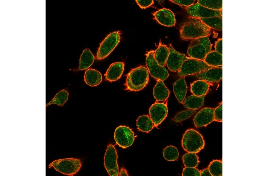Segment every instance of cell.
Segmentation results:
<instances>
[{
  "mask_svg": "<svg viewBox=\"0 0 268 176\" xmlns=\"http://www.w3.org/2000/svg\"><path fill=\"white\" fill-rule=\"evenodd\" d=\"M180 32L181 39L188 41L208 36L211 30L200 19L189 17L181 26Z\"/></svg>",
  "mask_w": 268,
  "mask_h": 176,
  "instance_id": "obj_1",
  "label": "cell"
},
{
  "mask_svg": "<svg viewBox=\"0 0 268 176\" xmlns=\"http://www.w3.org/2000/svg\"><path fill=\"white\" fill-rule=\"evenodd\" d=\"M149 81L148 70L145 66L133 69L127 75L125 90L138 91L143 89Z\"/></svg>",
  "mask_w": 268,
  "mask_h": 176,
  "instance_id": "obj_2",
  "label": "cell"
},
{
  "mask_svg": "<svg viewBox=\"0 0 268 176\" xmlns=\"http://www.w3.org/2000/svg\"><path fill=\"white\" fill-rule=\"evenodd\" d=\"M181 145L183 149L188 152L197 153L204 148L205 142L203 136L198 132L190 129L184 134Z\"/></svg>",
  "mask_w": 268,
  "mask_h": 176,
  "instance_id": "obj_3",
  "label": "cell"
},
{
  "mask_svg": "<svg viewBox=\"0 0 268 176\" xmlns=\"http://www.w3.org/2000/svg\"><path fill=\"white\" fill-rule=\"evenodd\" d=\"M211 49V45L208 36L191 40L188 47L187 53L189 57L203 60Z\"/></svg>",
  "mask_w": 268,
  "mask_h": 176,
  "instance_id": "obj_4",
  "label": "cell"
},
{
  "mask_svg": "<svg viewBox=\"0 0 268 176\" xmlns=\"http://www.w3.org/2000/svg\"><path fill=\"white\" fill-rule=\"evenodd\" d=\"M82 163L80 159L68 158L55 160L49 165L59 172L70 176L73 175L80 169Z\"/></svg>",
  "mask_w": 268,
  "mask_h": 176,
  "instance_id": "obj_5",
  "label": "cell"
},
{
  "mask_svg": "<svg viewBox=\"0 0 268 176\" xmlns=\"http://www.w3.org/2000/svg\"><path fill=\"white\" fill-rule=\"evenodd\" d=\"M121 33L114 31L109 34L100 43L96 54V59H104L114 50L120 41Z\"/></svg>",
  "mask_w": 268,
  "mask_h": 176,
  "instance_id": "obj_6",
  "label": "cell"
},
{
  "mask_svg": "<svg viewBox=\"0 0 268 176\" xmlns=\"http://www.w3.org/2000/svg\"><path fill=\"white\" fill-rule=\"evenodd\" d=\"M203 60H199L189 57L183 62L178 71V74L180 77L197 74L210 68Z\"/></svg>",
  "mask_w": 268,
  "mask_h": 176,
  "instance_id": "obj_7",
  "label": "cell"
},
{
  "mask_svg": "<svg viewBox=\"0 0 268 176\" xmlns=\"http://www.w3.org/2000/svg\"><path fill=\"white\" fill-rule=\"evenodd\" d=\"M154 51L151 50L146 54V63L149 73L152 77L157 80L163 81L169 76L168 72L164 66L160 65L154 56Z\"/></svg>",
  "mask_w": 268,
  "mask_h": 176,
  "instance_id": "obj_8",
  "label": "cell"
},
{
  "mask_svg": "<svg viewBox=\"0 0 268 176\" xmlns=\"http://www.w3.org/2000/svg\"><path fill=\"white\" fill-rule=\"evenodd\" d=\"M135 137L133 130L124 125L117 127L114 135L116 143L123 148H126L131 146L134 142Z\"/></svg>",
  "mask_w": 268,
  "mask_h": 176,
  "instance_id": "obj_9",
  "label": "cell"
},
{
  "mask_svg": "<svg viewBox=\"0 0 268 176\" xmlns=\"http://www.w3.org/2000/svg\"><path fill=\"white\" fill-rule=\"evenodd\" d=\"M117 159V153L115 147L113 145L110 144L107 147L105 155L104 164L110 176L119 175Z\"/></svg>",
  "mask_w": 268,
  "mask_h": 176,
  "instance_id": "obj_10",
  "label": "cell"
},
{
  "mask_svg": "<svg viewBox=\"0 0 268 176\" xmlns=\"http://www.w3.org/2000/svg\"><path fill=\"white\" fill-rule=\"evenodd\" d=\"M189 17L206 18L216 16L222 17L220 10H212L197 3L194 4L186 8Z\"/></svg>",
  "mask_w": 268,
  "mask_h": 176,
  "instance_id": "obj_11",
  "label": "cell"
},
{
  "mask_svg": "<svg viewBox=\"0 0 268 176\" xmlns=\"http://www.w3.org/2000/svg\"><path fill=\"white\" fill-rule=\"evenodd\" d=\"M168 112L166 104L156 102L152 105L149 109V115L155 127H157L165 119Z\"/></svg>",
  "mask_w": 268,
  "mask_h": 176,
  "instance_id": "obj_12",
  "label": "cell"
},
{
  "mask_svg": "<svg viewBox=\"0 0 268 176\" xmlns=\"http://www.w3.org/2000/svg\"><path fill=\"white\" fill-rule=\"evenodd\" d=\"M169 52L166 65L168 69L173 72L178 71L183 62L189 57L176 51L171 44L169 47Z\"/></svg>",
  "mask_w": 268,
  "mask_h": 176,
  "instance_id": "obj_13",
  "label": "cell"
},
{
  "mask_svg": "<svg viewBox=\"0 0 268 176\" xmlns=\"http://www.w3.org/2000/svg\"><path fill=\"white\" fill-rule=\"evenodd\" d=\"M214 108L206 107L199 111L193 119L195 127L197 128L206 127L214 121Z\"/></svg>",
  "mask_w": 268,
  "mask_h": 176,
  "instance_id": "obj_14",
  "label": "cell"
},
{
  "mask_svg": "<svg viewBox=\"0 0 268 176\" xmlns=\"http://www.w3.org/2000/svg\"><path fill=\"white\" fill-rule=\"evenodd\" d=\"M152 15L157 22L162 25L172 27L175 24L174 15L169 9L163 8L154 12Z\"/></svg>",
  "mask_w": 268,
  "mask_h": 176,
  "instance_id": "obj_15",
  "label": "cell"
},
{
  "mask_svg": "<svg viewBox=\"0 0 268 176\" xmlns=\"http://www.w3.org/2000/svg\"><path fill=\"white\" fill-rule=\"evenodd\" d=\"M222 67H212L196 74V76L199 79L207 82H217L222 79Z\"/></svg>",
  "mask_w": 268,
  "mask_h": 176,
  "instance_id": "obj_16",
  "label": "cell"
},
{
  "mask_svg": "<svg viewBox=\"0 0 268 176\" xmlns=\"http://www.w3.org/2000/svg\"><path fill=\"white\" fill-rule=\"evenodd\" d=\"M124 66V63L123 62L111 64L104 74L106 80L112 82L119 79L123 72Z\"/></svg>",
  "mask_w": 268,
  "mask_h": 176,
  "instance_id": "obj_17",
  "label": "cell"
},
{
  "mask_svg": "<svg viewBox=\"0 0 268 176\" xmlns=\"http://www.w3.org/2000/svg\"><path fill=\"white\" fill-rule=\"evenodd\" d=\"M169 52V47L160 41L154 53L155 59L160 65L164 67L166 65Z\"/></svg>",
  "mask_w": 268,
  "mask_h": 176,
  "instance_id": "obj_18",
  "label": "cell"
},
{
  "mask_svg": "<svg viewBox=\"0 0 268 176\" xmlns=\"http://www.w3.org/2000/svg\"><path fill=\"white\" fill-rule=\"evenodd\" d=\"M173 89L178 101L183 103L187 92V86L184 77H181L174 83Z\"/></svg>",
  "mask_w": 268,
  "mask_h": 176,
  "instance_id": "obj_19",
  "label": "cell"
},
{
  "mask_svg": "<svg viewBox=\"0 0 268 176\" xmlns=\"http://www.w3.org/2000/svg\"><path fill=\"white\" fill-rule=\"evenodd\" d=\"M170 92L163 81L157 80L154 87L153 95L157 101L166 100L169 97Z\"/></svg>",
  "mask_w": 268,
  "mask_h": 176,
  "instance_id": "obj_20",
  "label": "cell"
},
{
  "mask_svg": "<svg viewBox=\"0 0 268 176\" xmlns=\"http://www.w3.org/2000/svg\"><path fill=\"white\" fill-rule=\"evenodd\" d=\"M84 80L88 85L91 87L97 86L102 81L101 73L94 69L90 68L85 72Z\"/></svg>",
  "mask_w": 268,
  "mask_h": 176,
  "instance_id": "obj_21",
  "label": "cell"
},
{
  "mask_svg": "<svg viewBox=\"0 0 268 176\" xmlns=\"http://www.w3.org/2000/svg\"><path fill=\"white\" fill-rule=\"evenodd\" d=\"M205 96H198L191 95L185 98L183 103L188 109L196 110L201 108L203 105Z\"/></svg>",
  "mask_w": 268,
  "mask_h": 176,
  "instance_id": "obj_22",
  "label": "cell"
},
{
  "mask_svg": "<svg viewBox=\"0 0 268 176\" xmlns=\"http://www.w3.org/2000/svg\"><path fill=\"white\" fill-rule=\"evenodd\" d=\"M209 87V85L207 81L200 79L191 84V91L195 96H205L208 92Z\"/></svg>",
  "mask_w": 268,
  "mask_h": 176,
  "instance_id": "obj_23",
  "label": "cell"
},
{
  "mask_svg": "<svg viewBox=\"0 0 268 176\" xmlns=\"http://www.w3.org/2000/svg\"><path fill=\"white\" fill-rule=\"evenodd\" d=\"M136 125L139 130L146 133H148L155 127L152 119L148 115L139 116L136 120Z\"/></svg>",
  "mask_w": 268,
  "mask_h": 176,
  "instance_id": "obj_24",
  "label": "cell"
},
{
  "mask_svg": "<svg viewBox=\"0 0 268 176\" xmlns=\"http://www.w3.org/2000/svg\"><path fill=\"white\" fill-rule=\"evenodd\" d=\"M94 59L93 54L89 49H84L80 57L79 69L82 71L88 69L93 63Z\"/></svg>",
  "mask_w": 268,
  "mask_h": 176,
  "instance_id": "obj_25",
  "label": "cell"
},
{
  "mask_svg": "<svg viewBox=\"0 0 268 176\" xmlns=\"http://www.w3.org/2000/svg\"><path fill=\"white\" fill-rule=\"evenodd\" d=\"M203 60L208 65L211 67H222V54L215 50L211 51L207 55Z\"/></svg>",
  "mask_w": 268,
  "mask_h": 176,
  "instance_id": "obj_26",
  "label": "cell"
},
{
  "mask_svg": "<svg viewBox=\"0 0 268 176\" xmlns=\"http://www.w3.org/2000/svg\"><path fill=\"white\" fill-rule=\"evenodd\" d=\"M69 94L66 89H63L58 92L52 100L46 105V108L52 104L63 106L66 102L68 98Z\"/></svg>",
  "mask_w": 268,
  "mask_h": 176,
  "instance_id": "obj_27",
  "label": "cell"
},
{
  "mask_svg": "<svg viewBox=\"0 0 268 176\" xmlns=\"http://www.w3.org/2000/svg\"><path fill=\"white\" fill-rule=\"evenodd\" d=\"M200 19L211 29L219 31H222V17L216 16L206 18H201Z\"/></svg>",
  "mask_w": 268,
  "mask_h": 176,
  "instance_id": "obj_28",
  "label": "cell"
},
{
  "mask_svg": "<svg viewBox=\"0 0 268 176\" xmlns=\"http://www.w3.org/2000/svg\"><path fill=\"white\" fill-rule=\"evenodd\" d=\"M182 158L185 167L196 168L200 162L196 153H194L188 152L184 154Z\"/></svg>",
  "mask_w": 268,
  "mask_h": 176,
  "instance_id": "obj_29",
  "label": "cell"
},
{
  "mask_svg": "<svg viewBox=\"0 0 268 176\" xmlns=\"http://www.w3.org/2000/svg\"><path fill=\"white\" fill-rule=\"evenodd\" d=\"M164 158L168 161H174L178 158L179 153L177 148L173 145H169L166 147L163 151Z\"/></svg>",
  "mask_w": 268,
  "mask_h": 176,
  "instance_id": "obj_30",
  "label": "cell"
},
{
  "mask_svg": "<svg viewBox=\"0 0 268 176\" xmlns=\"http://www.w3.org/2000/svg\"><path fill=\"white\" fill-rule=\"evenodd\" d=\"M212 176L222 175V163L221 160H214L209 164L208 167Z\"/></svg>",
  "mask_w": 268,
  "mask_h": 176,
  "instance_id": "obj_31",
  "label": "cell"
},
{
  "mask_svg": "<svg viewBox=\"0 0 268 176\" xmlns=\"http://www.w3.org/2000/svg\"><path fill=\"white\" fill-rule=\"evenodd\" d=\"M197 3L212 10H220L222 9V0H198Z\"/></svg>",
  "mask_w": 268,
  "mask_h": 176,
  "instance_id": "obj_32",
  "label": "cell"
},
{
  "mask_svg": "<svg viewBox=\"0 0 268 176\" xmlns=\"http://www.w3.org/2000/svg\"><path fill=\"white\" fill-rule=\"evenodd\" d=\"M195 110L188 109L182 111L177 113L173 118V120L176 122H180L185 120L196 112Z\"/></svg>",
  "mask_w": 268,
  "mask_h": 176,
  "instance_id": "obj_33",
  "label": "cell"
},
{
  "mask_svg": "<svg viewBox=\"0 0 268 176\" xmlns=\"http://www.w3.org/2000/svg\"><path fill=\"white\" fill-rule=\"evenodd\" d=\"M200 171L195 167H185L182 175L184 176H200Z\"/></svg>",
  "mask_w": 268,
  "mask_h": 176,
  "instance_id": "obj_34",
  "label": "cell"
},
{
  "mask_svg": "<svg viewBox=\"0 0 268 176\" xmlns=\"http://www.w3.org/2000/svg\"><path fill=\"white\" fill-rule=\"evenodd\" d=\"M214 117L215 121L221 122L222 121V103L214 109Z\"/></svg>",
  "mask_w": 268,
  "mask_h": 176,
  "instance_id": "obj_35",
  "label": "cell"
},
{
  "mask_svg": "<svg viewBox=\"0 0 268 176\" xmlns=\"http://www.w3.org/2000/svg\"><path fill=\"white\" fill-rule=\"evenodd\" d=\"M170 1L176 4L181 7H189L194 4L195 0H170Z\"/></svg>",
  "mask_w": 268,
  "mask_h": 176,
  "instance_id": "obj_36",
  "label": "cell"
},
{
  "mask_svg": "<svg viewBox=\"0 0 268 176\" xmlns=\"http://www.w3.org/2000/svg\"><path fill=\"white\" fill-rule=\"evenodd\" d=\"M136 3L142 9H146L154 3L153 0H135Z\"/></svg>",
  "mask_w": 268,
  "mask_h": 176,
  "instance_id": "obj_37",
  "label": "cell"
},
{
  "mask_svg": "<svg viewBox=\"0 0 268 176\" xmlns=\"http://www.w3.org/2000/svg\"><path fill=\"white\" fill-rule=\"evenodd\" d=\"M222 38L219 39L215 42L214 46L215 51L221 54H222Z\"/></svg>",
  "mask_w": 268,
  "mask_h": 176,
  "instance_id": "obj_38",
  "label": "cell"
},
{
  "mask_svg": "<svg viewBox=\"0 0 268 176\" xmlns=\"http://www.w3.org/2000/svg\"><path fill=\"white\" fill-rule=\"evenodd\" d=\"M200 176H212L208 168L204 169L200 171Z\"/></svg>",
  "mask_w": 268,
  "mask_h": 176,
  "instance_id": "obj_39",
  "label": "cell"
},
{
  "mask_svg": "<svg viewBox=\"0 0 268 176\" xmlns=\"http://www.w3.org/2000/svg\"><path fill=\"white\" fill-rule=\"evenodd\" d=\"M119 176H128L127 171L124 168H121L119 173Z\"/></svg>",
  "mask_w": 268,
  "mask_h": 176,
  "instance_id": "obj_40",
  "label": "cell"
}]
</instances>
